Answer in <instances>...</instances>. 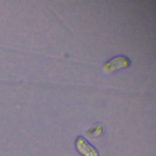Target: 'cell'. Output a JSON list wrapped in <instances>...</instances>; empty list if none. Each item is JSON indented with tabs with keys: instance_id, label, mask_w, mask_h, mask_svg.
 Here are the masks:
<instances>
[{
	"instance_id": "obj_1",
	"label": "cell",
	"mask_w": 156,
	"mask_h": 156,
	"mask_svg": "<svg viewBox=\"0 0 156 156\" xmlns=\"http://www.w3.org/2000/svg\"><path fill=\"white\" fill-rule=\"evenodd\" d=\"M130 64V61L128 57L124 55H118L106 62L103 65L102 69L104 73L110 74L126 68L128 67Z\"/></svg>"
}]
</instances>
